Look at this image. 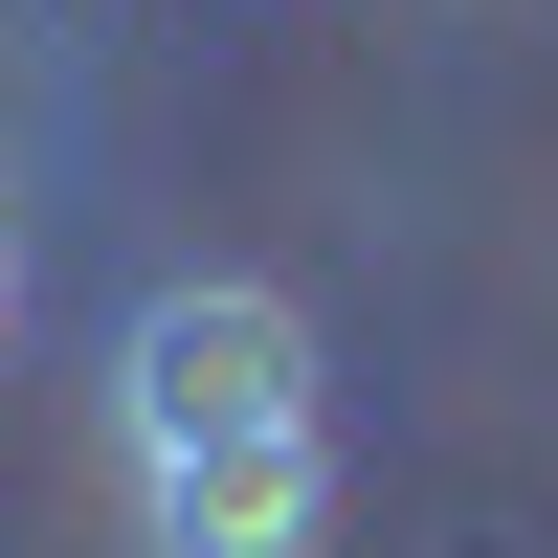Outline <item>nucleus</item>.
I'll return each mask as SVG.
<instances>
[{
    "label": "nucleus",
    "mask_w": 558,
    "mask_h": 558,
    "mask_svg": "<svg viewBox=\"0 0 558 558\" xmlns=\"http://www.w3.org/2000/svg\"><path fill=\"white\" fill-rule=\"evenodd\" d=\"M134 536H157V558H313V536H336V425H268V447H179V470H134Z\"/></svg>",
    "instance_id": "2"
},
{
    "label": "nucleus",
    "mask_w": 558,
    "mask_h": 558,
    "mask_svg": "<svg viewBox=\"0 0 558 558\" xmlns=\"http://www.w3.org/2000/svg\"><path fill=\"white\" fill-rule=\"evenodd\" d=\"M313 425V313L268 291V268H179V291H134L112 336V447L134 470H179V447H268Z\"/></svg>",
    "instance_id": "1"
},
{
    "label": "nucleus",
    "mask_w": 558,
    "mask_h": 558,
    "mask_svg": "<svg viewBox=\"0 0 558 558\" xmlns=\"http://www.w3.org/2000/svg\"><path fill=\"white\" fill-rule=\"evenodd\" d=\"M0 336H23V246H0Z\"/></svg>",
    "instance_id": "3"
}]
</instances>
